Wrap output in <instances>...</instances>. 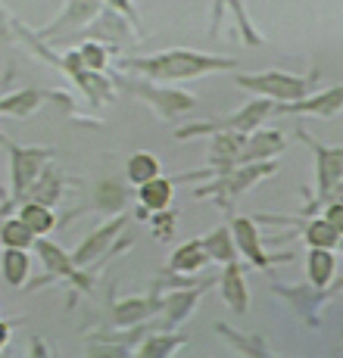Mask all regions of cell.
Masks as SVG:
<instances>
[{
	"instance_id": "21",
	"label": "cell",
	"mask_w": 343,
	"mask_h": 358,
	"mask_svg": "<svg viewBox=\"0 0 343 358\" xmlns=\"http://www.w3.org/2000/svg\"><path fill=\"white\" fill-rule=\"evenodd\" d=\"M203 250L209 252V259L216 262H234L237 256V243H234V234H231L228 228H216L212 234H206L203 237Z\"/></svg>"
},
{
	"instance_id": "5",
	"label": "cell",
	"mask_w": 343,
	"mask_h": 358,
	"mask_svg": "<svg viewBox=\"0 0 343 358\" xmlns=\"http://www.w3.org/2000/svg\"><path fill=\"white\" fill-rule=\"evenodd\" d=\"M231 234H234L237 250L244 252L253 265H259V268H269L272 265V259L262 252V240H259L256 224H253L250 218H234V228H231Z\"/></svg>"
},
{
	"instance_id": "26",
	"label": "cell",
	"mask_w": 343,
	"mask_h": 358,
	"mask_svg": "<svg viewBox=\"0 0 343 358\" xmlns=\"http://www.w3.org/2000/svg\"><path fill=\"white\" fill-rule=\"evenodd\" d=\"M306 243L312 250H331L334 243H340V234L328 218H318V222H312L306 228Z\"/></svg>"
},
{
	"instance_id": "23",
	"label": "cell",
	"mask_w": 343,
	"mask_h": 358,
	"mask_svg": "<svg viewBox=\"0 0 343 358\" xmlns=\"http://www.w3.org/2000/svg\"><path fill=\"white\" fill-rule=\"evenodd\" d=\"M59 187H63V178H59V171H50L44 169L38 175V181L31 184L29 196L25 199H34V203H44V206H53L59 199Z\"/></svg>"
},
{
	"instance_id": "7",
	"label": "cell",
	"mask_w": 343,
	"mask_h": 358,
	"mask_svg": "<svg viewBox=\"0 0 343 358\" xmlns=\"http://www.w3.org/2000/svg\"><path fill=\"white\" fill-rule=\"evenodd\" d=\"M47 97H53L50 91H34V87H25V91H13V94H0V115H13V119H25L34 109L41 106Z\"/></svg>"
},
{
	"instance_id": "2",
	"label": "cell",
	"mask_w": 343,
	"mask_h": 358,
	"mask_svg": "<svg viewBox=\"0 0 343 358\" xmlns=\"http://www.w3.org/2000/svg\"><path fill=\"white\" fill-rule=\"evenodd\" d=\"M0 143L10 150V203L6 206H22L29 196L31 184L38 181V175L47 169V162L53 159L50 147H19L0 131Z\"/></svg>"
},
{
	"instance_id": "34",
	"label": "cell",
	"mask_w": 343,
	"mask_h": 358,
	"mask_svg": "<svg viewBox=\"0 0 343 358\" xmlns=\"http://www.w3.org/2000/svg\"><path fill=\"white\" fill-rule=\"evenodd\" d=\"M13 336V321H0V352L6 349V343H10Z\"/></svg>"
},
{
	"instance_id": "33",
	"label": "cell",
	"mask_w": 343,
	"mask_h": 358,
	"mask_svg": "<svg viewBox=\"0 0 343 358\" xmlns=\"http://www.w3.org/2000/svg\"><path fill=\"white\" fill-rule=\"evenodd\" d=\"M29 358H50V352H47V343L41 340V336H31V343H29Z\"/></svg>"
},
{
	"instance_id": "6",
	"label": "cell",
	"mask_w": 343,
	"mask_h": 358,
	"mask_svg": "<svg viewBox=\"0 0 343 358\" xmlns=\"http://www.w3.org/2000/svg\"><path fill=\"white\" fill-rule=\"evenodd\" d=\"M122 224H125V218H113V222L103 224L100 231H94L91 237H88L85 243H81L78 250H75V256H72V259H75V265H78V268H81V265H91V262L97 259L109 243H113V237L122 231Z\"/></svg>"
},
{
	"instance_id": "32",
	"label": "cell",
	"mask_w": 343,
	"mask_h": 358,
	"mask_svg": "<svg viewBox=\"0 0 343 358\" xmlns=\"http://www.w3.org/2000/svg\"><path fill=\"white\" fill-rule=\"evenodd\" d=\"M325 218L334 224V228H337V234L343 237V203H334L331 209H328V215H325Z\"/></svg>"
},
{
	"instance_id": "15",
	"label": "cell",
	"mask_w": 343,
	"mask_h": 358,
	"mask_svg": "<svg viewBox=\"0 0 343 358\" xmlns=\"http://www.w3.org/2000/svg\"><path fill=\"white\" fill-rule=\"evenodd\" d=\"M128 91L153 97L150 103H156L162 113H188V109H194V97L181 91H153V87H144V85H128Z\"/></svg>"
},
{
	"instance_id": "30",
	"label": "cell",
	"mask_w": 343,
	"mask_h": 358,
	"mask_svg": "<svg viewBox=\"0 0 343 358\" xmlns=\"http://www.w3.org/2000/svg\"><path fill=\"white\" fill-rule=\"evenodd\" d=\"M172 234H175V212H156L153 218V237L156 240H172Z\"/></svg>"
},
{
	"instance_id": "19",
	"label": "cell",
	"mask_w": 343,
	"mask_h": 358,
	"mask_svg": "<svg viewBox=\"0 0 343 358\" xmlns=\"http://www.w3.org/2000/svg\"><path fill=\"white\" fill-rule=\"evenodd\" d=\"M206 262H209V252L203 250V240H190V243H184L181 250L172 252V271H181V274H194L197 268H203Z\"/></svg>"
},
{
	"instance_id": "4",
	"label": "cell",
	"mask_w": 343,
	"mask_h": 358,
	"mask_svg": "<svg viewBox=\"0 0 343 358\" xmlns=\"http://www.w3.org/2000/svg\"><path fill=\"white\" fill-rule=\"evenodd\" d=\"M34 250H38L41 262L47 265V271H50V274H57V278H66V280H75V284L88 287V280L78 274V265H75V259L66 256V250H59V246L50 243L47 237L34 240Z\"/></svg>"
},
{
	"instance_id": "9",
	"label": "cell",
	"mask_w": 343,
	"mask_h": 358,
	"mask_svg": "<svg viewBox=\"0 0 343 358\" xmlns=\"http://www.w3.org/2000/svg\"><path fill=\"white\" fill-rule=\"evenodd\" d=\"M222 299L234 308L237 315H244L250 308V293H246V280L240 274V265L237 262H228L225 265V274H222Z\"/></svg>"
},
{
	"instance_id": "8",
	"label": "cell",
	"mask_w": 343,
	"mask_h": 358,
	"mask_svg": "<svg viewBox=\"0 0 343 358\" xmlns=\"http://www.w3.org/2000/svg\"><path fill=\"white\" fill-rule=\"evenodd\" d=\"M100 10V0H69V6L63 10V16H57V22L50 29H44V38L47 34H59L66 29H81L88 19H94Z\"/></svg>"
},
{
	"instance_id": "3",
	"label": "cell",
	"mask_w": 343,
	"mask_h": 358,
	"mask_svg": "<svg viewBox=\"0 0 343 358\" xmlns=\"http://www.w3.org/2000/svg\"><path fill=\"white\" fill-rule=\"evenodd\" d=\"M237 85L253 94H262V97L290 103V100H303L309 81L287 72H259V75H237Z\"/></svg>"
},
{
	"instance_id": "31",
	"label": "cell",
	"mask_w": 343,
	"mask_h": 358,
	"mask_svg": "<svg viewBox=\"0 0 343 358\" xmlns=\"http://www.w3.org/2000/svg\"><path fill=\"white\" fill-rule=\"evenodd\" d=\"M109 6H113L115 13H122V16H128L132 22H137V13H134V6H132V0H106Z\"/></svg>"
},
{
	"instance_id": "18",
	"label": "cell",
	"mask_w": 343,
	"mask_h": 358,
	"mask_svg": "<svg viewBox=\"0 0 343 358\" xmlns=\"http://www.w3.org/2000/svg\"><path fill=\"white\" fill-rule=\"evenodd\" d=\"M162 306H166L162 299H122L119 306H115V321H119L122 327H134V324H141L147 315L160 312Z\"/></svg>"
},
{
	"instance_id": "20",
	"label": "cell",
	"mask_w": 343,
	"mask_h": 358,
	"mask_svg": "<svg viewBox=\"0 0 343 358\" xmlns=\"http://www.w3.org/2000/svg\"><path fill=\"white\" fill-rule=\"evenodd\" d=\"M181 346H184L181 334H153L144 340V346L137 349L134 358H172Z\"/></svg>"
},
{
	"instance_id": "36",
	"label": "cell",
	"mask_w": 343,
	"mask_h": 358,
	"mask_svg": "<svg viewBox=\"0 0 343 358\" xmlns=\"http://www.w3.org/2000/svg\"><path fill=\"white\" fill-rule=\"evenodd\" d=\"M6 81H10V75H4V78H0V94H4V87H6Z\"/></svg>"
},
{
	"instance_id": "11",
	"label": "cell",
	"mask_w": 343,
	"mask_h": 358,
	"mask_svg": "<svg viewBox=\"0 0 343 358\" xmlns=\"http://www.w3.org/2000/svg\"><path fill=\"white\" fill-rule=\"evenodd\" d=\"M315 153H318V190L331 194L343 178V150L315 147Z\"/></svg>"
},
{
	"instance_id": "10",
	"label": "cell",
	"mask_w": 343,
	"mask_h": 358,
	"mask_svg": "<svg viewBox=\"0 0 343 358\" xmlns=\"http://www.w3.org/2000/svg\"><path fill=\"white\" fill-rule=\"evenodd\" d=\"M265 115H272V103L269 100H256L250 106H244L240 113H234L231 119L218 122V131H237V134H246V131H256L265 122Z\"/></svg>"
},
{
	"instance_id": "12",
	"label": "cell",
	"mask_w": 343,
	"mask_h": 358,
	"mask_svg": "<svg viewBox=\"0 0 343 358\" xmlns=\"http://www.w3.org/2000/svg\"><path fill=\"white\" fill-rule=\"evenodd\" d=\"M172 194H175V181H169V178H162V175H156L153 181H147V184L137 187V199H141V206L150 209V212L169 209Z\"/></svg>"
},
{
	"instance_id": "28",
	"label": "cell",
	"mask_w": 343,
	"mask_h": 358,
	"mask_svg": "<svg viewBox=\"0 0 343 358\" xmlns=\"http://www.w3.org/2000/svg\"><path fill=\"white\" fill-rule=\"evenodd\" d=\"M216 330H218L222 336H228V340L234 343V346H237L246 358H272V352L262 346V340H259V336H240V334H234V330H228L225 324H218Z\"/></svg>"
},
{
	"instance_id": "35",
	"label": "cell",
	"mask_w": 343,
	"mask_h": 358,
	"mask_svg": "<svg viewBox=\"0 0 343 358\" xmlns=\"http://www.w3.org/2000/svg\"><path fill=\"white\" fill-rule=\"evenodd\" d=\"M218 10H222V0H216V19H218ZM216 19H212V22H216ZM212 31H216V25H212Z\"/></svg>"
},
{
	"instance_id": "25",
	"label": "cell",
	"mask_w": 343,
	"mask_h": 358,
	"mask_svg": "<svg viewBox=\"0 0 343 358\" xmlns=\"http://www.w3.org/2000/svg\"><path fill=\"white\" fill-rule=\"evenodd\" d=\"M203 293L200 290H188V293H172L169 302H166V327H175L178 321H184L190 315V308L197 306V296Z\"/></svg>"
},
{
	"instance_id": "17",
	"label": "cell",
	"mask_w": 343,
	"mask_h": 358,
	"mask_svg": "<svg viewBox=\"0 0 343 358\" xmlns=\"http://www.w3.org/2000/svg\"><path fill=\"white\" fill-rule=\"evenodd\" d=\"M31 271V259L25 250H4L0 252V274L10 287H22L29 280Z\"/></svg>"
},
{
	"instance_id": "16",
	"label": "cell",
	"mask_w": 343,
	"mask_h": 358,
	"mask_svg": "<svg viewBox=\"0 0 343 358\" xmlns=\"http://www.w3.org/2000/svg\"><path fill=\"white\" fill-rule=\"evenodd\" d=\"M19 218L29 224V231L34 234V237H47V234L57 228V218H53L50 206L34 203V199H25V203L19 206Z\"/></svg>"
},
{
	"instance_id": "24",
	"label": "cell",
	"mask_w": 343,
	"mask_h": 358,
	"mask_svg": "<svg viewBox=\"0 0 343 358\" xmlns=\"http://www.w3.org/2000/svg\"><path fill=\"white\" fill-rule=\"evenodd\" d=\"M125 175H128V181L141 187V184L153 181V178L160 175V159H156L153 153H134V156H128Z\"/></svg>"
},
{
	"instance_id": "1",
	"label": "cell",
	"mask_w": 343,
	"mask_h": 358,
	"mask_svg": "<svg viewBox=\"0 0 343 358\" xmlns=\"http://www.w3.org/2000/svg\"><path fill=\"white\" fill-rule=\"evenodd\" d=\"M122 66L156 81H181V78H200V75H209V72H222V69H234L237 59L209 57V53L178 47V50H162L147 59H122Z\"/></svg>"
},
{
	"instance_id": "14",
	"label": "cell",
	"mask_w": 343,
	"mask_h": 358,
	"mask_svg": "<svg viewBox=\"0 0 343 358\" xmlns=\"http://www.w3.org/2000/svg\"><path fill=\"white\" fill-rule=\"evenodd\" d=\"M343 106V87H331V91L318 94L312 100H293L287 103V113H312V115H331Z\"/></svg>"
},
{
	"instance_id": "27",
	"label": "cell",
	"mask_w": 343,
	"mask_h": 358,
	"mask_svg": "<svg viewBox=\"0 0 343 358\" xmlns=\"http://www.w3.org/2000/svg\"><path fill=\"white\" fill-rule=\"evenodd\" d=\"M334 274V256L328 250H312L309 252V278L315 287H325Z\"/></svg>"
},
{
	"instance_id": "29",
	"label": "cell",
	"mask_w": 343,
	"mask_h": 358,
	"mask_svg": "<svg viewBox=\"0 0 343 358\" xmlns=\"http://www.w3.org/2000/svg\"><path fill=\"white\" fill-rule=\"evenodd\" d=\"M78 59H81V66L88 69V72H103L106 69V59H109V50L103 44H85V47H78Z\"/></svg>"
},
{
	"instance_id": "13",
	"label": "cell",
	"mask_w": 343,
	"mask_h": 358,
	"mask_svg": "<svg viewBox=\"0 0 343 358\" xmlns=\"http://www.w3.org/2000/svg\"><path fill=\"white\" fill-rule=\"evenodd\" d=\"M284 147V137L278 131H256L250 141H244V150H240V162H256V159H269L272 153Z\"/></svg>"
},
{
	"instance_id": "22",
	"label": "cell",
	"mask_w": 343,
	"mask_h": 358,
	"mask_svg": "<svg viewBox=\"0 0 343 358\" xmlns=\"http://www.w3.org/2000/svg\"><path fill=\"white\" fill-rule=\"evenodd\" d=\"M34 240L38 237L29 231V224L22 218L0 222V243H4V250H29V246H34Z\"/></svg>"
}]
</instances>
